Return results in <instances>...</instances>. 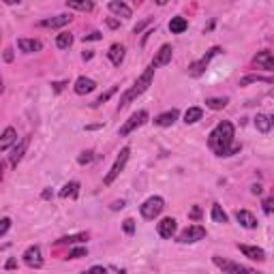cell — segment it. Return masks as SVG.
Returning <instances> with one entry per match:
<instances>
[{"label": "cell", "mask_w": 274, "mask_h": 274, "mask_svg": "<svg viewBox=\"0 0 274 274\" xmlns=\"http://www.w3.org/2000/svg\"><path fill=\"white\" fill-rule=\"evenodd\" d=\"M24 264L28 266V268H41L43 266V257H41V249L39 246H28V249L24 251Z\"/></svg>", "instance_id": "cell-10"}, {"label": "cell", "mask_w": 274, "mask_h": 274, "mask_svg": "<svg viewBox=\"0 0 274 274\" xmlns=\"http://www.w3.org/2000/svg\"><path fill=\"white\" fill-rule=\"evenodd\" d=\"M240 251L249 257V259L253 261H264L266 259V253L264 249H259V246H249V244H240Z\"/></svg>", "instance_id": "cell-21"}, {"label": "cell", "mask_w": 274, "mask_h": 274, "mask_svg": "<svg viewBox=\"0 0 274 274\" xmlns=\"http://www.w3.org/2000/svg\"><path fill=\"white\" fill-rule=\"evenodd\" d=\"M154 71H157V69H154L152 64H150V67L146 69V71H144L142 75H139L137 82L133 84L125 94H122L120 103H118V110H125V107H127L128 103H131V101H135L137 96H142L144 92H146V90L150 88V84H152V79H154Z\"/></svg>", "instance_id": "cell-2"}, {"label": "cell", "mask_w": 274, "mask_h": 274, "mask_svg": "<svg viewBox=\"0 0 274 274\" xmlns=\"http://www.w3.org/2000/svg\"><path fill=\"white\" fill-rule=\"evenodd\" d=\"M125 54H127L125 45H120V43H114V45L110 47V52H107V56H110V60H111V64H114V67H120L122 60H125Z\"/></svg>", "instance_id": "cell-17"}, {"label": "cell", "mask_w": 274, "mask_h": 274, "mask_svg": "<svg viewBox=\"0 0 274 274\" xmlns=\"http://www.w3.org/2000/svg\"><path fill=\"white\" fill-rule=\"evenodd\" d=\"M0 223H2V225H0V238H2V236L9 232V227H11V219H9V217H4Z\"/></svg>", "instance_id": "cell-37"}, {"label": "cell", "mask_w": 274, "mask_h": 274, "mask_svg": "<svg viewBox=\"0 0 274 274\" xmlns=\"http://www.w3.org/2000/svg\"><path fill=\"white\" fill-rule=\"evenodd\" d=\"M15 144H18V131H15L13 127H7L2 131V137H0V150L7 152V150L11 146H15Z\"/></svg>", "instance_id": "cell-14"}, {"label": "cell", "mask_w": 274, "mask_h": 274, "mask_svg": "<svg viewBox=\"0 0 274 274\" xmlns=\"http://www.w3.org/2000/svg\"><path fill=\"white\" fill-rule=\"evenodd\" d=\"M67 7L75 9V11H84V13H90L94 9L92 0H67Z\"/></svg>", "instance_id": "cell-24"}, {"label": "cell", "mask_w": 274, "mask_h": 274, "mask_svg": "<svg viewBox=\"0 0 274 274\" xmlns=\"http://www.w3.org/2000/svg\"><path fill=\"white\" fill-rule=\"evenodd\" d=\"M146 122H148V111H146V110H139V111H135V114L128 118V120H127L120 128H118V135H120V137L131 135L135 128H139L142 125H146Z\"/></svg>", "instance_id": "cell-5"}, {"label": "cell", "mask_w": 274, "mask_h": 274, "mask_svg": "<svg viewBox=\"0 0 274 274\" xmlns=\"http://www.w3.org/2000/svg\"><path fill=\"white\" fill-rule=\"evenodd\" d=\"M206 238V227L201 225H189L186 229H182L178 236V242L180 244H193V242H200V240Z\"/></svg>", "instance_id": "cell-6"}, {"label": "cell", "mask_w": 274, "mask_h": 274, "mask_svg": "<svg viewBox=\"0 0 274 274\" xmlns=\"http://www.w3.org/2000/svg\"><path fill=\"white\" fill-rule=\"evenodd\" d=\"M214 266L221 268L223 272H229V274H240V272H253V268L251 266H242V264H234V261L229 259H221V257H212Z\"/></svg>", "instance_id": "cell-8"}, {"label": "cell", "mask_w": 274, "mask_h": 274, "mask_svg": "<svg viewBox=\"0 0 274 274\" xmlns=\"http://www.w3.org/2000/svg\"><path fill=\"white\" fill-rule=\"evenodd\" d=\"M133 2H135V4H142V2H144V0H133Z\"/></svg>", "instance_id": "cell-52"}, {"label": "cell", "mask_w": 274, "mask_h": 274, "mask_svg": "<svg viewBox=\"0 0 274 274\" xmlns=\"http://www.w3.org/2000/svg\"><path fill=\"white\" fill-rule=\"evenodd\" d=\"M86 255H88V249H86V246H79V249H73L71 253H69L67 259H79V257H86Z\"/></svg>", "instance_id": "cell-34"}, {"label": "cell", "mask_w": 274, "mask_h": 274, "mask_svg": "<svg viewBox=\"0 0 274 274\" xmlns=\"http://www.w3.org/2000/svg\"><path fill=\"white\" fill-rule=\"evenodd\" d=\"M116 92H118V88H116V86H111V88L107 90V92H103V94L99 96V99L94 101V103H92V107H101L103 103H107V101H110V99H111V96H114Z\"/></svg>", "instance_id": "cell-33"}, {"label": "cell", "mask_w": 274, "mask_h": 274, "mask_svg": "<svg viewBox=\"0 0 274 274\" xmlns=\"http://www.w3.org/2000/svg\"><path fill=\"white\" fill-rule=\"evenodd\" d=\"M18 47H19V52H24V54H37L43 50V43L37 39H19Z\"/></svg>", "instance_id": "cell-19"}, {"label": "cell", "mask_w": 274, "mask_h": 274, "mask_svg": "<svg viewBox=\"0 0 274 274\" xmlns=\"http://www.w3.org/2000/svg\"><path fill=\"white\" fill-rule=\"evenodd\" d=\"M88 240V234H77V236H64V238L56 240V244H75V242H84Z\"/></svg>", "instance_id": "cell-32"}, {"label": "cell", "mask_w": 274, "mask_h": 274, "mask_svg": "<svg viewBox=\"0 0 274 274\" xmlns=\"http://www.w3.org/2000/svg\"><path fill=\"white\" fill-rule=\"evenodd\" d=\"M110 11L114 15H118V18H131V15H133L131 7L125 4L122 0H111V2H110Z\"/></svg>", "instance_id": "cell-20"}, {"label": "cell", "mask_w": 274, "mask_h": 274, "mask_svg": "<svg viewBox=\"0 0 274 274\" xmlns=\"http://www.w3.org/2000/svg\"><path fill=\"white\" fill-rule=\"evenodd\" d=\"M71 43H73V35H71V32H60V35L56 37V45L60 47V50L71 47Z\"/></svg>", "instance_id": "cell-30"}, {"label": "cell", "mask_w": 274, "mask_h": 274, "mask_svg": "<svg viewBox=\"0 0 274 274\" xmlns=\"http://www.w3.org/2000/svg\"><path fill=\"white\" fill-rule=\"evenodd\" d=\"M255 127H257V131L259 133H268L272 128V118H268L264 114H257L255 116Z\"/></svg>", "instance_id": "cell-26"}, {"label": "cell", "mask_w": 274, "mask_h": 274, "mask_svg": "<svg viewBox=\"0 0 274 274\" xmlns=\"http://www.w3.org/2000/svg\"><path fill=\"white\" fill-rule=\"evenodd\" d=\"M13 268H15V261L13 259H9L7 264H4V270H13Z\"/></svg>", "instance_id": "cell-46"}, {"label": "cell", "mask_w": 274, "mask_h": 274, "mask_svg": "<svg viewBox=\"0 0 274 274\" xmlns=\"http://www.w3.org/2000/svg\"><path fill=\"white\" fill-rule=\"evenodd\" d=\"M92 58V52H84V60H90Z\"/></svg>", "instance_id": "cell-49"}, {"label": "cell", "mask_w": 274, "mask_h": 274, "mask_svg": "<svg viewBox=\"0 0 274 274\" xmlns=\"http://www.w3.org/2000/svg\"><path fill=\"white\" fill-rule=\"evenodd\" d=\"M77 193H79V182H67V184L62 186V191H60V197L62 200H69V197H77Z\"/></svg>", "instance_id": "cell-25"}, {"label": "cell", "mask_w": 274, "mask_h": 274, "mask_svg": "<svg viewBox=\"0 0 274 274\" xmlns=\"http://www.w3.org/2000/svg\"><path fill=\"white\" fill-rule=\"evenodd\" d=\"M253 64H257L259 69H266V71H274V54L268 52V50L259 52L253 58Z\"/></svg>", "instance_id": "cell-13"}, {"label": "cell", "mask_w": 274, "mask_h": 274, "mask_svg": "<svg viewBox=\"0 0 274 274\" xmlns=\"http://www.w3.org/2000/svg\"><path fill=\"white\" fill-rule=\"evenodd\" d=\"M208 146L217 157H234L240 152V144H234V125L229 120H223L214 127V131L208 137Z\"/></svg>", "instance_id": "cell-1"}, {"label": "cell", "mask_w": 274, "mask_h": 274, "mask_svg": "<svg viewBox=\"0 0 274 274\" xmlns=\"http://www.w3.org/2000/svg\"><path fill=\"white\" fill-rule=\"evenodd\" d=\"M221 52H223L221 47H212V50H208V54L201 58V60H197V62H193V64H191L189 73L193 75V77H200V75H201L203 71H206V67H208V64H210V60H212V58L217 56V54H221Z\"/></svg>", "instance_id": "cell-7"}, {"label": "cell", "mask_w": 274, "mask_h": 274, "mask_svg": "<svg viewBox=\"0 0 274 274\" xmlns=\"http://www.w3.org/2000/svg\"><path fill=\"white\" fill-rule=\"evenodd\" d=\"M264 212L266 214H272L274 212V197H268V200H264Z\"/></svg>", "instance_id": "cell-38"}, {"label": "cell", "mask_w": 274, "mask_h": 274, "mask_svg": "<svg viewBox=\"0 0 274 274\" xmlns=\"http://www.w3.org/2000/svg\"><path fill=\"white\" fill-rule=\"evenodd\" d=\"M163 208H165L163 197L154 195V197H148V200L139 206V212H142V217L146 219V221H154V219L163 212Z\"/></svg>", "instance_id": "cell-3"}, {"label": "cell", "mask_w": 274, "mask_h": 274, "mask_svg": "<svg viewBox=\"0 0 274 274\" xmlns=\"http://www.w3.org/2000/svg\"><path fill=\"white\" fill-rule=\"evenodd\" d=\"M73 88H75V92H77V94H88V92H92V90L96 88V84H94V79H90V77H84V75H82V77H77V79H75V86H73Z\"/></svg>", "instance_id": "cell-16"}, {"label": "cell", "mask_w": 274, "mask_h": 274, "mask_svg": "<svg viewBox=\"0 0 274 274\" xmlns=\"http://www.w3.org/2000/svg\"><path fill=\"white\" fill-rule=\"evenodd\" d=\"M122 208H125V201H114V203H111V210H122Z\"/></svg>", "instance_id": "cell-44"}, {"label": "cell", "mask_w": 274, "mask_h": 274, "mask_svg": "<svg viewBox=\"0 0 274 274\" xmlns=\"http://www.w3.org/2000/svg\"><path fill=\"white\" fill-rule=\"evenodd\" d=\"M122 227H125V232L131 236L133 232H135V221H133V219H125V221H122Z\"/></svg>", "instance_id": "cell-36"}, {"label": "cell", "mask_w": 274, "mask_h": 274, "mask_svg": "<svg viewBox=\"0 0 274 274\" xmlns=\"http://www.w3.org/2000/svg\"><path fill=\"white\" fill-rule=\"evenodd\" d=\"M272 127H274V118H272Z\"/></svg>", "instance_id": "cell-53"}, {"label": "cell", "mask_w": 274, "mask_h": 274, "mask_svg": "<svg viewBox=\"0 0 274 274\" xmlns=\"http://www.w3.org/2000/svg\"><path fill=\"white\" fill-rule=\"evenodd\" d=\"M4 2H7V4H18L19 0H4Z\"/></svg>", "instance_id": "cell-51"}, {"label": "cell", "mask_w": 274, "mask_h": 274, "mask_svg": "<svg viewBox=\"0 0 274 274\" xmlns=\"http://www.w3.org/2000/svg\"><path fill=\"white\" fill-rule=\"evenodd\" d=\"M201 116H203L201 107H189V110H186V114H184V122H186V125H195L197 120H201Z\"/></svg>", "instance_id": "cell-27"}, {"label": "cell", "mask_w": 274, "mask_h": 274, "mask_svg": "<svg viewBox=\"0 0 274 274\" xmlns=\"http://www.w3.org/2000/svg\"><path fill=\"white\" fill-rule=\"evenodd\" d=\"M171 56H174V50H171L169 43L161 45V50L157 52V56L152 58V67L159 69V67H165V64H169V62H171Z\"/></svg>", "instance_id": "cell-11"}, {"label": "cell", "mask_w": 274, "mask_h": 274, "mask_svg": "<svg viewBox=\"0 0 274 274\" xmlns=\"http://www.w3.org/2000/svg\"><path fill=\"white\" fill-rule=\"evenodd\" d=\"M107 26H110V28H118V26H120V24H118L116 19H107Z\"/></svg>", "instance_id": "cell-47"}, {"label": "cell", "mask_w": 274, "mask_h": 274, "mask_svg": "<svg viewBox=\"0 0 274 274\" xmlns=\"http://www.w3.org/2000/svg\"><path fill=\"white\" fill-rule=\"evenodd\" d=\"M189 217L193 219V221L201 219V210H200V206H193V208H191V212H189Z\"/></svg>", "instance_id": "cell-41"}, {"label": "cell", "mask_w": 274, "mask_h": 274, "mask_svg": "<svg viewBox=\"0 0 274 274\" xmlns=\"http://www.w3.org/2000/svg\"><path fill=\"white\" fill-rule=\"evenodd\" d=\"M148 24H152V18H146V19H144V21H139V24L135 26V28H133V32H135V35H139V32H142L144 28H146Z\"/></svg>", "instance_id": "cell-39"}, {"label": "cell", "mask_w": 274, "mask_h": 274, "mask_svg": "<svg viewBox=\"0 0 274 274\" xmlns=\"http://www.w3.org/2000/svg\"><path fill=\"white\" fill-rule=\"evenodd\" d=\"M103 39V35H101V32H90V35H84V41H101Z\"/></svg>", "instance_id": "cell-40"}, {"label": "cell", "mask_w": 274, "mask_h": 274, "mask_svg": "<svg viewBox=\"0 0 274 274\" xmlns=\"http://www.w3.org/2000/svg\"><path fill=\"white\" fill-rule=\"evenodd\" d=\"M251 191H253L255 195H259V193H261V186H259V184H255V186H253V189H251Z\"/></svg>", "instance_id": "cell-48"}, {"label": "cell", "mask_w": 274, "mask_h": 274, "mask_svg": "<svg viewBox=\"0 0 274 274\" xmlns=\"http://www.w3.org/2000/svg\"><path fill=\"white\" fill-rule=\"evenodd\" d=\"M210 217H212V221H214V223H221V225H225V223L229 221V219H227V212H225L223 208L219 206V203H214V206H212Z\"/></svg>", "instance_id": "cell-29"}, {"label": "cell", "mask_w": 274, "mask_h": 274, "mask_svg": "<svg viewBox=\"0 0 274 274\" xmlns=\"http://www.w3.org/2000/svg\"><path fill=\"white\" fill-rule=\"evenodd\" d=\"M92 150H86V152L79 154V159H77V163L79 165H88V163H92Z\"/></svg>", "instance_id": "cell-35"}, {"label": "cell", "mask_w": 274, "mask_h": 274, "mask_svg": "<svg viewBox=\"0 0 274 274\" xmlns=\"http://www.w3.org/2000/svg\"><path fill=\"white\" fill-rule=\"evenodd\" d=\"M253 82H266V84H274V75L266 77V75H246V77L240 79V86H249Z\"/></svg>", "instance_id": "cell-28"}, {"label": "cell", "mask_w": 274, "mask_h": 274, "mask_svg": "<svg viewBox=\"0 0 274 274\" xmlns=\"http://www.w3.org/2000/svg\"><path fill=\"white\" fill-rule=\"evenodd\" d=\"M154 2H157V4H161V7H163V4H167L169 0H154Z\"/></svg>", "instance_id": "cell-50"}, {"label": "cell", "mask_w": 274, "mask_h": 274, "mask_svg": "<svg viewBox=\"0 0 274 274\" xmlns=\"http://www.w3.org/2000/svg\"><path fill=\"white\" fill-rule=\"evenodd\" d=\"M229 103L227 96H217V99H206V107H210V110H223L225 105Z\"/></svg>", "instance_id": "cell-31"}, {"label": "cell", "mask_w": 274, "mask_h": 274, "mask_svg": "<svg viewBox=\"0 0 274 274\" xmlns=\"http://www.w3.org/2000/svg\"><path fill=\"white\" fill-rule=\"evenodd\" d=\"M28 146H30V135H26V137H21L18 144L13 146V150H11V157H9V163L13 165H18L21 159H24V154H26V150H28Z\"/></svg>", "instance_id": "cell-9"}, {"label": "cell", "mask_w": 274, "mask_h": 274, "mask_svg": "<svg viewBox=\"0 0 274 274\" xmlns=\"http://www.w3.org/2000/svg\"><path fill=\"white\" fill-rule=\"evenodd\" d=\"M128 157H131V148H128V146H125V148L120 150V154H118V157H116L114 165H111V169L107 171V176L103 178V184H105V186H110L111 182H114V180L118 178V176H120V171L125 169V165H127Z\"/></svg>", "instance_id": "cell-4"}, {"label": "cell", "mask_w": 274, "mask_h": 274, "mask_svg": "<svg viewBox=\"0 0 274 274\" xmlns=\"http://www.w3.org/2000/svg\"><path fill=\"white\" fill-rule=\"evenodd\" d=\"M178 110H169V111H163V114H159L154 118V125L157 127H171L176 120H178Z\"/></svg>", "instance_id": "cell-18"}, {"label": "cell", "mask_w": 274, "mask_h": 274, "mask_svg": "<svg viewBox=\"0 0 274 274\" xmlns=\"http://www.w3.org/2000/svg\"><path fill=\"white\" fill-rule=\"evenodd\" d=\"M176 229H178V223H176V219H171V217L163 219V221L157 225V232H159L161 238H171V236L176 234Z\"/></svg>", "instance_id": "cell-12"}, {"label": "cell", "mask_w": 274, "mask_h": 274, "mask_svg": "<svg viewBox=\"0 0 274 274\" xmlns=\"http://www.w3.org/2000/svg\"><path fill=\"white\" fill-rule=\"evenodd\" d=\"M236 219H238V223L242 225V227H246V229H255L257 227V219L249 210H238L236 212Z\"/></svg>", "instance_id": "cell-22"}, {"label": "cell", "mask_w": 274, "mask_h": 274, "mask_svg": "<svg viewBox=\"0 0 274 274\" xmlns=\"http://www.w3.org/2000/svg\"><path fill=\"white\" fill-rule=\"evenodd\" d=\"M4 62H13V50H11V47L4 50Z\"/></svg>", "instance_id": "cell-43"}, {"label": "cell", "mask_w": 274, "mask_h": 274, "mask_svg": "<svg viewBox=\"0 0 274 274\" xmlns=\"http://www.w3.org/2000/svg\"><path fill=\"white\" fill-rule=\"evenodd\" d=\"M186 28H189V21H186L184 18H180V15H176V18H171L169 21V30L171 35H182Z\"/></svg>", "instance_id": "cell-23"}, {"label": "cell", "mask_w": 274, "mask_h": 274, "mask_svg": "<svg viewBox=\"0 0 274 274\" xmlns=\"http://www.w3.org/2000/svg\"><path fill=\"white\" fill-rule=\"evenodd\" d=\"M90 272H107V268H103V266H92V268H90Z\"/></svg>", "instance_id": "cell-45"}, {"label": "cell", "mask_w": 274, "mask_h": 274, "mask_svg": "<svg viewBox=\"0 0 274 274\" xmlns=\"http://www.w3.org/2000/svg\"><path fill=\"white\" fill-rule=\"evenodd\" d=\"M67 86V82H52V88H54V92H60V90Z\"/></svg>", "instance_id": "cell-42"}, {"label": "cell", "mask_w": 274, "mask_h": 274, "mask_svg": "<svg viewBox=\"0 0 274 274\" xmlns=\"http://www.w3.org/2000/svg\"><path fill=\"white\" fill-rule=\"evenodd\" d=\"M71 21V15H56V18H47V19H41L37 26L41 28H62Z\"/></svg>", "instance_id": "cell-15"}]
</instances>
